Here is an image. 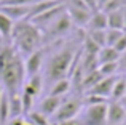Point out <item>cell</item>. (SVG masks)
<instances>
[{"label": "cell", "instance_id": "cell-1", "mask_svg": "<svg viewBox=\"0 0 126 125\" xmlns=\"http://www.w3.org/2000/svg\"><path fill=\"white\" fill-rule=\"evenodd\" d=\"M26 77L24 61L15 47H0V82L8 95L19 93Z\"/></svg>", "mask_w": 126, "mask_h": 125}, {"label": "cell", "instance_id": "cell-2", "mask_svg": "<svg viewBox=\"0 0 126 125\" xmlns=\"http://www.w3.org/2000/svg\"><path fill=\"white\" fill-rule=\"evenodd\" d=\"M13 47L19 55H31L32 51L38 50L42 43V32L32 21H18L15 22L11 34Z\"/></svg>", "mask_w": 126, "mask_h": 125}, {"label": "cell", "instance_id": "cell-3", "mask_svg": "<svg viewBox=\"0 0 126 125\" xmlns=\"http://www.w3.org/2000/svg\"><path fill=\"white\" fill-rule=\"evenodd\" d=\"M75 61V51L74 48H62L56 55L49 58L48 64H46V79L49 82H58L61 79H65L70 72L72 66Z\"/></svg>", "mask_w": 126, "mask_h": 125}, {"label": "cell", "instance_id": "cell-4", "mask_svg": "<svg viewBox=\"0 0 126 125\" xmlns=\"http://www.w3.org/2000/svg\"><path fill=\"white\" fill-rule=\"evenodd\" d=\"M107 104H89L85 111V116L78 119L80 125H107Z\"/></svg>", "mask_w": 126, "mask_h": 125}, {"label": "cell", "instance_id": "cell-5", "mask_svg": "<svg viewBox=\"0 0 126 125\" xmlns=\"http://www.w3.org/2000/svg\"><path fill=\"white\" fill-rule=\"evenodd\" d=\"M80 109H81V101L78 98H70L67 101H62L59 109L53 114L51 120L53 124H56V122H65V120L77 119Z\"/></svg>", "mask_w": 126, "mask_h": 125}, {"label": "cell", "instance_id": "cell-6", "mask_svg": "<svg viewBox=\"0 0 126 125\" xmlns=\"http://www.w3.org/2000/svg\"><path fill=\"white\" fill-rule=\"evenodd\" d=\"M70 27H72V19H70V16L64 11L62 15H59L45 31L49 37H62V35H65L70 31Z\"/></svg>", "mask_w": 126, "mask_h": 125}, {"label": "cell", "instance_id": "cell-7", "mask_svg": "<svg viewBox=\"0 0 126 125\" xmlns=\"http://www.w3.org/2000/svg\"><path fill=\"white\" fill-rule=\"evenodd\" d=\"M65 11V3L62 2V3H59V5H56V6H53V8H49V10H46L45 13H42V15H38V16H35L34 19H31L32 22H34L35 26H37L38 29L43 27V29H46L49 24H51L53 21H54L56 18H58L59 15H62V13Z\"/></svg>", "mask_w": 126, "mask_h": 125}, {"label": "cell", "instance_id": "cell-8", "mask_svg": "<svg viewBox=\"0 0 126 125\" xmlns=\"http://www.w3.org/2000/svg\"><path fill=\"white\" fill-rule=\"evenodd\" d=\"M43 58H45V53H43L42 48L32 51L27 56V60L24 61V69H26V75L27 77H32V75L38 74L43 64Z\"/></svg>", "mask_w": 126, "mask_h": 125}, {"label": "cell", "instance_id": "cell-9", "mask_svg": "<svg viewBox=\"0 0 126 125\" xmlns=\"http://www.w3.org/2000/svg\"><path fill=\"white\" fill-rule=\"evenodd\" d=\"M126 120V109L120 101H112L107 104V125H118Z\"/></svg>", "mask_w": 126, "mask_h": 125}, {"label": "cell", "instance_id": "cell-10", "mask_svg": "<svg viewBox=\"0 0 126 125\" xmlns=\"http://www.w3.org/2000/svg\"><path fill=\"white\" fill-rule=\"evenodd\" d=\"M67 15L70 16L72 24L78 26V27H85V26L88 24V21H89V18H91L93 13H91V10H88V8H78V6L69 5Z\"/></svg>", "mask_w": 126, "mask_h": 125}, {"label": "cell", "instance_id": "cell-11", "mask_svg": "<svg viewBox=\"0 0 126 125\" xmlns=\"http://www.w3.org/2000/svg\"><path fill=\"white\" fill-rule=\"evenodd\" d=\"M115 79H117L115 75L101 79V80H99L97 83L91 88V90H88V93L97 95V96H102V98H107V100H109V98H110V95H112V88H113Z\"/></svg>", "mask_w": 126, "mask_h": 125}, {"label": "cell", "instance_id": "cell-12", "mask_svg": "<svg viewBox=\"0 0 126 125\" xmlns=\"http://www.w3.org/2000/svg\"><path fill=\"white\" fill-rule=\"evenodd\" d=\"M0 11L3 15H6L10 19H13L15 22L22 21L27 18L29 13V5H8V6H0Z\"/></svg>", "mask_w": 126, "mask_h": 125}, {"label": "cell", "instance_id": "cell-13", "mask_svg": "<svg viewBox=\"0 0 126 125\" xmlns=\"http://www.w3.org/2000/svg\"><path fill=\"white\" fill-rule=\"evenodd\" d=\"M61 103H62V98H58V96H51V95H48V96L43 98L42 103L38 104V111H40L42 114H45L46 117H53V114H54L56 111L59 109Z\"/></svg>", "mask_w": 126, "mask_h": 125}, {"label": "cell", "instance_id": "cell-14", "mask_svg": "<svg viewBox=\"0 0 126 125\" xmlns=\"http://www.w3.org/2000/svg\"><path fill=\"white\" fill-rule=\"evenodd\" d=\"M86 27H88V31H97V29L99 31H105L107 29V13H104L102 10L93 13Z\"/></svg>", "mask_w": 126, "mask_h": 125}, {"label": "cell", "instance_id": "cell-15", "mask_svg": "<svg viewBox=\"0 0 126 125\" xmlns=\"http://www.w3.org/2000/svg\"><path fill=\"white\" fill-rule=\"evenodd\" d=\"M42 87H43V77L40 74H35V75H32V77H29L27 83L24 85V91L29 93L31 96L37 98L42 91Z\"/></svg>", "mask_w": 126, "mask_h": 125}, {"label": "cell", "instance_id": "cell-16", "mask_svg": "<svg viewBox=\"0 0 126 125\" xmlns=\"http://www.w3.org/2000/svg\"><path fill=\"white\" fill-rule=\"evenodd\" d=\"M118 60H120V53H118L113 47H109V45L102 47L101 50H99V53H97V62L99 64H104V62H115Z\"/></svg>", "mask_w": 126, "mask_h": 125}, {"label": "cell", "instance_id": "cell-17", "mask_svg": "<svg viewBox=\"0 0 126 125\" xmlns=\"http://www.w3.org/2000/svg\"><path fill=\"white\" fill-rule=\"evenodd\" d=\"M24 116V111H22V101H21V95L15 93L10 95V120L18 119V117Z\"/></svg>", "mask_w": 126, "mask_h": 125}, {"label": "cell", "instance_id": "cell-18", "mask_svg": "<svg viewBox=\"0 0 126 125\" xmlns=\"http://www.w3.org/2000/svg\"><path fill=\"white\" fill-rule=\"evenodd\" d=\"M107 29H120V31H125V15H123V10L107 13Z\"/></svg>", "mask_w": 126, "mask_h": 125}, {"label": "cell", "instance_id": "cell-19", "mask_svg": "<svg viewBox=\"0 0 126 125\" xmlns=\"http://www.w3.org/2000/svg\"><path fill=\"white\" fill-rule=\"evenodd\" d=\"M13 27H15V21L10 19L6 15H3V13L0 11V39L11 40Z\"/></svg>", "mask_w": 126, "mask_h": 125}, {"label": "cell", "instance_id": "cell-20", "mask_svg": "<svg viewBox=\"0 0 126 125\" xmlns=\"http://www.w3.org/2000/svg\"><path fill=\"white\" fill-rule=\"evenodd\" d=\"M69 90H70V80L65 77V79H61V80L54 82V85H53L51 90H49V95H51V96L62 98L65 93H69Z\"/></svg>", "mask_w": 126, "mask_h": 125}, {"label": "cell", "instance_id": "cell-21", "mask_svg": "<svg viewBox=\"0 0 126 125\" xmlns=\"http://www.w3.org/2000/svg\"><path fill=\"white\" fill-rule=\"evenodd\" d=\"M101 79H104V75L99 72V69H94V71H91V72H86L83 75V79H81V87H83L85 90H91Z\"/></svg>", "mask_w": 126, "mask_h": 125}, {"label": "cell", "instance_id": "cell-22", "mask_svg": "<svg viewBox=\"0 0 126 125\" xmlns=\"http://www.w3.org/2000/svg\"><path fill=\"white\" fill-rule=\"evenodd\" d=\"M125 95H126V77H117L115 83H113V88H112L110 98L113 101H120Z\"/></svg>", "mask_w": 126, "mask_h": 125}, {"label": "cell", "instance_id": "cell-23", "mask_svg": "<svg viewBox=\"0 0 126 125\" xmlns=\"http://www.w3.org/2000/svg\"><path fill=\"white\" fill-rule=\"evenodd\" d=\"M8 120H10V95L3 91L2 98H0V125L6 124Z\"/></svg>", "mask_w": 126, "mask_h": 125}, {"label": "cell", "instance_id": "cell-24", "mask_svg": "<svg viewBox=\"0 0 126 125\" xmlns=\"http://www.w3.org/2000/svg\"><path fill=\"white\" fill-rule=\"evenodd\" d=\"M26 117H27V120L32 125H49L48 117H46L45 114H42L40 111H31Z\"/></svg>", "mask_w": 126, "mask_h": 125}, {"label": "cell", "instance_id": "cell-25", "mask_svg": "<svg viewBox=\"0 0 126 125\" xmlns=\"http://www.w3.org/2000/svg\"><path fill=\"white\" fill-rule=\"evenodd\" d=\"M99 72H101L104 77H112L115 75L118 71H120V66H118V61L115 62H104V64H99Z\"/></svg>", "mask_w": 126, "mask_h": 125}, {"label": "cell", "instance_id": "cell-26", "mask_svg": "<svg viewBox=\"0 0 126 125\" xmlns=\"http://www.w3.org/2000/svg\"><path fill=\"white\" fill-rule=\"evenodd\" d=\"M125 31H120V29H105V42H107L109 47H113L118 42V39L123 35Z\"/></svg>", "mask_w": 126, "mask_h": 125}, {"label": "cell", "instance_id": "cell-27", "mask_svg": "<svg viewBox=\"0 0 126 125\" xmlns=\"http://www.w3.org/2000/svg\"><path fill=\"white\" fill-rule=\"evenodd\" d=\"M126 6L125 0H109L104 6H102V11L104 13H112V11H118V10H123Z\"/></svg>", "mask_w": 126, "mask_h": 125}, {"label": "cell", "instance_id": "cell-28", "mask_svg": "<svg viewBox=\"0 0 126 125\" xmlns=\"http://www.w3.org/2000/svg\"><path fill=\"white\" fill-rule=\"evenodd\" d=\"M88 37L91 39L96 45H99L101 48L107 45V42H105V31H99V29H97V31H89Z\"/></svg>", "mask_w": 126, "mask_h": 125}, {"label": "cell", "instance_id": "cell-29", "mask_svg": "<svg viewBox=\"0 0 126 125\" xmlns=\"http://www.w3.org/2000/svg\"><path fill=\"white\" fill-rule=\"evenodd\" d=\"M21 101H22V111H24V116H27V114L32 111V106H34V96H31L29 93H26V91L22 90Z\"/></svg>", "mask_w": 126, "mask_h": 125}, {"label": "cell", "instance_id": "cell-30", "mask_svg": "<svg viewBox=\"0 0 126 125\" xmlns=\"http://www.w3.org/2000/svg\"><path fill=\"white\" fill-rule=\"evenodd\" d=\"M83 48H85V53L86 55H97L99 50H101V47H99V45H96L94 42L88 37V35L85 37V47Z\"/></svg>", "mask_w": 126, "mask_h": 125}, {"label": "cell", "instance_id": "cell-31", "mask_svg": "<svg viewBox=\"0 0 126 125\" xmlns=\"http://www.w3.org/2000/svg\"><path fill=\"white\" fill-rule=\"evenodd\" d=\"M37 0H0V6H8V5H32Z\"/></svg>", "mask_w": 126, "mask_h": 125}, {"label": "cell", "instance_id": "cell-32", "mask_svg": "<svg viewBox=\"0 0 126 125\" xmlns=\"http://www.w3.org/2000/svg\"><path fill=\"white\" fill-rule=\"evenodd\" d=\"M86 103L89 104H102V103H107V98H102V96H97V95H91L88 93V96H86Z\"/></svg>", "mask_w": 126, "mask_h": 125}, {"label": "cell", "instance_id": "cell-33", "mask_svg": "<svg viewBox=\"0 0 126 125\" xmlns=\"http://www.w3.org/2000/svg\"><path fill=\"white\" fill-rule=\"evenodd\" d=\"M113 48L118 51V53H123V51H126V31L123 32V35H121L120 39H118V42L113 45Z\"/></svg>", "mask_w": 126, "mask_h": 125}, {"label": "cell", "instance_id": "cell-34", "mask_svg": "<svg viewBox=\"0 0 126 125\" xmlns=\"http://www.w3.org/2000/svg\"><path fill=\"white\" fill-rule=\"evenodd\" d=\"M10 125H32L27 119H22V117H18V119H13Z\"/></svg>", "mask_w": 126, "mask_h": 125}, {"label": "cell", "instance_id": "cell-35", "mask_svg": "<svg viewBox=\"0 0 126 125\" xmlns=\"http://www.w3.org/2000/svg\"><path fill=\"white\" fill-rule=\"evenodd\" d=\"M118 66H120L121 71H126V51L120 55V60H118Z\"/></svg>", "mask_w": 126, "mask_h": 125}, {"label": "cell", "instance_id": "cell-36", "mask_svg": "<svg viewBox=\"0 0 126 125\" xmlns=\"http://www.w3.org/2000/svg\"><path fill=\"white\" fill-rule=\"evenodd\" d=\"M53 125H80V124H78V119H72V120H65V122H56Z\"/></svg>", "mask_w": 126, "mask_h": 125}, {"label": "cell", "instance_id": "cell-37", "mask_svg": "<svg viewBox=\"0 0 126 125\" xmlns=\"http://www.w3.org/2000/svg\"><path fill=\"white\" fill-rule=\"evenodd\" d=\"M107 2H109V0H97V8H102Z\"/></svg>", "mask_w": 126, "mask_h": 125}, {"label": "cell", "instance_id": "cell-38", "mask_svg": "<svg viewBox=\"0 0 126 125\" xmlns=\"http://www.w3.org/2000/svg\"><path fill=\"white\" fill-rule=\"evenodd\" d=\"M120 103H121V106H123L125 109H126V95H125V96H123V98L120 100Z\"/></svg>", "mask_w": 126, "mask_h": 125}, {"label": "cell", "instance_id": "cell-39", "mask_svg": "<svg viewBox=\"0 0 126 125\" xmlns=\"http://www.w3.org/2000/svg\"><path fill=\"white\" fill-rule=\"evenodd\" d=\"M3 91H5V90L2 88V83H0V98H2V93H3Z\"/></svg>", "mask_w": 126, "mask_h": 125}, {"label": "cell", "instance_id": "cell-40", "mask_svg": "<svg viewBox=\"0 0 126 125\" xmlns=\"http://www.w3.org/2000/svg\"><path fill=\"white\" fill-rule=\"evenodd\" d=\"M118 125H126V120H125V122H121V124H118Z\"/></svg>", "mask_w": 126, "mask_h": 125}, {"label": "cell", "instance_id": "cell-41", "mask_svg": "<svg viewBox=\"0 0 126 125\" xmlns=\"http://www.w3.org/2000/svg\"><path fill=\"white\" fill-rule=\"evenodd\" d=\"M96 3H97V0H96Z\"/></svg>", "mask_w": 126, "mask_h": 125}]
</instances>
